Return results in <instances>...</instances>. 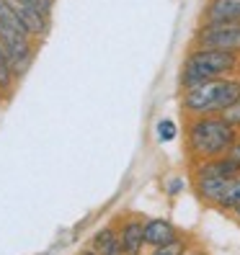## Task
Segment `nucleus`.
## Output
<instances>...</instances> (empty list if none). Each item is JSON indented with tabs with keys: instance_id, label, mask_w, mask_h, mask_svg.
Wrapping results in <instances>:
<instances>
[{
	"instance_id": "f257e3e1",
	"label": "nucleus",
	"mask_w": 240,
	"mask_h": 255,
	"mask_svg": "<svg viewBox=\"0 0 240 255\" xmlns=\"http://www.w3.org/2000/svg\"><path fill=\"white\" fill-rule=\"evenodd\" d=\"M238 139V129L225 116H197L186 127L189 152L199 162L228 155Z\"/></svg>"
},
{
	"instance_id": "f03ea898",
	"label": "nucleus",
	"mask_w": 240,
	"mask_h": 255,
	"mask_svg": "<svg viewBox=\"0 0 240 255\" xmlns=\"http://www.w3.org/2000/svg\"><path fill=\"white\" fill-rule=\"evenodd\" d=\"M238 101H240V80L217 78L184 91L181 106L191 119H197V116H222Z\"/></svg>"
},
{
	"instance_id": "7ed1b4c3",
	"label": "nucleus",
	"mask_w": 240,
	"mask_h": 255,
	"mask_svg": "<svg viewBox=\"0 0 240 255\" xmlns=\"http://www.w3.org/2000/svg\"><path fill=\"white\" fill-rule=\"evenodd\" d=\"M240 54L233 52H220V49H191L184 70H181V88H197L207 80H217V78H228L233 70H238Z\"/></svg>"
},
{
	"instance_id": "20e7f679",
	"label": "nucleus",
	"mask_w": 240,
	"mask_h": 255,
	"mask_svg": "<svg viewBox=\"0 0 240 255\" xmlns=\"http://www.w3.org/2000/svg\"><path fill=\"white\" fill-rule=\"evenodd\" d=\"M194 47L220 49L240 54V23L230 21H204L194 34Z\"/></svg>"
},
{
	"instance_id": "39448f33",
	"label": "nucleus",
	"mask_w": 240,
	"mask_h": 255,
	"mask_svg": "<svg viewBox=\"0 0 240 255\" xmlns=\"http://www.w3.org/2000/svg\"><path fill=\"white\" fill-rule=\"evenodd\" d=\"M0 41H3V49L8 52V59L16 75H21L34 57V47H31L34 39H28L18 31H10V28H0Z\"/></svg>"
},
{
	"instance_id": "423d86ee",
	"label": "nucleus",
	"mask_w": 240,
	"mask_h": 255,
	"mask_svg": "<svg viewBox=\"0 0 240 255\" xmlns=\"http://www.w3.org/2000/svg\"><path fill=\"white\" fill-rule=\"evenodd\" d=\"M233 181H235V178H233ZM233 181H228V178H215V175H197L194 188H197L202 201H207V204H212V206L220 209V204L225 199V193L230 191Z\"/></svg>"
},
{
	"instance_id": "0eeeda50",
	"label": "nucleus",
	"mask_w": 240,
	"mask_h": 255,
	"mask_svg": "<svg viewBox=\"0 0 240 255\" xmlns=\"http://www.w3.org/2000/svg\"><path fill=\"white\" fill-rule=\"evenodd\" d=\"M119 240H122L124 255H142L145 248V222H140L137 217H129L122 222V227L116 230Z\"/></svg>"
},
{
	"instance_id": "6e6552de",
	"label": "nucleus",
	"mask_w": 240,
	"mask_h": 255,
	"mask_svg": "<svg viewBox=\"0 0 240 255\" xmlns=\"http://www.w3.org/2000/svg\"><path fill=\"white\" fill-rule=\"evenodd\" d=\"M8 3L13 5V10L18 13V18L26 23V28L31 31V36H41L44 31H47V13H44L41 8L31 5V3H23V0H8Z\"/></svg>"
},
{
	"instance_id": "1a4fd4ad",
	"label": "nucleus",
	"mask_w": 240,
	"mask_h": 255,
	"mask_svg": "<svg viewBox=\"0 0 240 255\" xmlns=\"http://www.w3.org/2000/svg\"><path fill=\"white\" fill-rule=\"evenodd\" d=\"M178 240V230L168 219H147L145 222V245L150 248H163Z\"/></svg>"
},
{
	"instance_id": "9d476101",
	"label": "nucleus",
	"mask_w": 240,
	"mask_h": 255,
	"mask_svg": "<svg viewBox=\"0 0 240 255\" xmlns=\"http://www.w3.org/2000/svg\"><path fill=\"white\" fill-rule=\"evenodd\" d=\"M197 175H215V178H240V165L230 157V155H222L215 160H202L197 165Z\"/></svg>"
},
{
	"instance_id": "9b49d317",
	"label": "nucleus",
	"mask_w": 240,
	"mask_h": 255,
	"mask_svg": "<svg viewBox=\"0 0 240 255\" xmlns=\"http://www.w3.org/2000/svg\"><path fill=\"white\" fill-rule=\"evenodd\" d=\"M204 21L240 23V0H209L204 5Z\"/></svg>"
},
{
	"instance_id": "f8f14e48",
	"label": "nucleus",
	"mask_w": 240,
	"mask_h": 255,
	"mask_svg": "<svg viewBox=\"0 0 240 255\" xmlns=\"http://www.w3.org/2000/svg\"><path fill=\"white\" fill-rule=\"evenodd\" d=\"M93 250L98 255H124L122 240H119V232L111 227H103L93 235Z\"/></svg>"
},
{
	"instance_id": "ddd939ff",
	"label": "nucleus",
	"mask_w": 240,
	"mask_h": 255,
	"mask_svg": "<svg viewBox=\"0 0 240 255\" xmlns=\"http://www.w3.org/2000/svg\"><path fill=\"white\" fill-rule=\"evenodd\" d=\"M16 70H13L10 59H8V52L3 49V41H0V91H10L13 83H16Z\"/></svg>"
},
{
	"instance_id": "4468645a",
	"label": "nucleus",
	"mask_w": 240,
	"mask_h": 255,
	"mask_svg": "<svg viewBox=\"0 0 240 255\" xmlns=\"http://www.w3.org/2000/svg\"><path fill=\"white\" fill-rule=\"evenodd\" d=\"M186 253H189V243L178 237V240H173V243L163 245V248H153L150 255H186Z\"/></svg>"
},
{
	"instance_id": "2eb2a0df",
	"label": "nucleus",
	"mask_w": 240,
	"mask_h": 255,
	"mask_svg": "<svg viewBox=\"0 0 240 255\" xmlns=\"http://www.w3.org/2000/svg\"><path fill=\"white\" fill-rule=\"evenodd\" d=\"M158 139L160 142H173L176 139V124L171 119H160L158 122Z\"/></svg>"
},
{
	"instance_id": "dca6fc26",
	"label": "nucleus",
	"mask_w": 240,
	"mask_h": 255,
	"mask_svg": "<svg viewBox=\"0 0 240 255\" xmlns=\"http://www.w3.org/2000/svg\"><path fill=\"white\" fill-rule=\"evenodd\" d=\"M222 116L228 119V122H230L235 129H240V101H238V103H233V106H230L228 111H225Z\"/></svg>"
},
{
	"instance_id": "f3484780",
	"label": "nucleus",
	"mask_w": 240,
	"mask_h": 255,
	"mask_svg": "<svg viewBox=\"0 0 240 255\" xmlns=\"http://www.w3.org/2000/svg\"><path fill=\"white\" fill-rule=\"evenodd\" d=\"M181 191H184V181H181V178H171V181H168V193L176 196V193H181Z\"/></svg>"
},
{
	"instance_id": "a211bd4d",
	"label": "nucleus",
	"mask_w": 240,
	"mask_h": 255,
	"mask_svg": "<svg viewBox=\"0 0 240 255\" xmlns=\"http://www.w3.org/2000/svg\"><path fill=\"white\" fill-rule=\"evenodd\" d=\"M23 3H31V5L41 8L44 13H47V16H49V10H52V0H23Z\"/></svg>"
},
{
	"instance_id": "6ab92c4d",
	"label": "nucleus",
	"mask_w": 240,
	"mask_h": 255,
	"mask_svg": "<svg viewBox=\"0 0 240 255\" xmlns=\"http://www.w3.org/2000/svg\"><path fill=\"white\" fill-rule=\"evenodd\" d=\"M228 155H230V157H233V160H235V162L240 165V139H238V142L233 144V149H230V152H228Z\"/></svg>"
},
{
	"instance_id": "aec40b11",
	"label": "nucleus",
	"mask_w": 240,
	"mask_h": 255,
	"mask_svg": "<svg viewBox=\"0 0 240 255\" xmlns=\"http://www.w3.org/2000/svg\"><path fill=\"white\" fill-rule=\"evenodd\" d=\"M78 255H98V253H96V250H93V248H83V250H80V253H78Z\"/></svg>"
},
{
	"instance_id": "412c9836",
	"label": "nucleus",
	"mask_w": 240,
	"mask_h": 255,
	"mask_svg": "<svg viewBox=\"0 0 240 255\" xmlns=\"http://www.w3.org/2000/svg\"><path fill=\"white\" fill-rule=\"evenodd\" d=\"M233 214H235V219H238V222H240V201H238V204H235V206H233Z\"/></svg>"
},
{
	"instance_id": "4be33fe9",
	"label": "nucleus",
	"mask_w": 240,
	"mask_h": 255,
	"mask_svg": "<svg viewBox=\"0 0 240 255\" xmlns=\"http://www.w3.org/2000/svg\"><path fill=\"white\" fill-rule=\"evenodd\" d=\"M186 255H207L204 250H191V253H186Z\"/></svg>"
}]
</instances>
